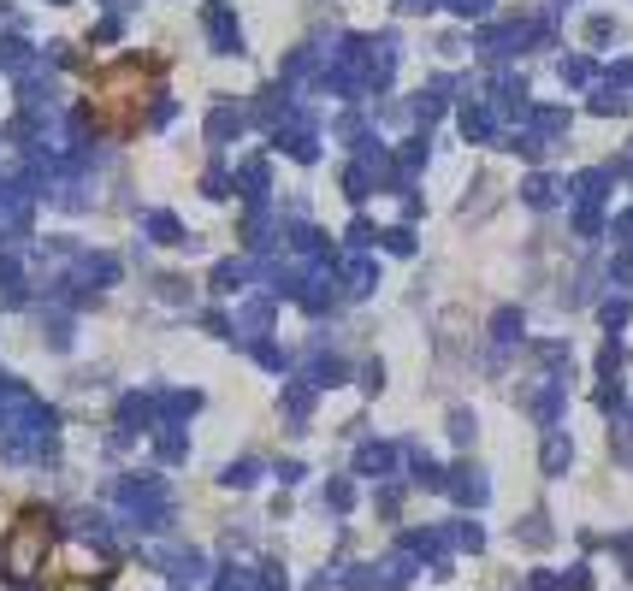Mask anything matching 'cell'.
<instances>
[{"label":"cell","mask_w":633,"mask_h":591,"mask_svg":"<svg viewBox=\"0 0 633 591\" xmlns=\"http://www.w3.org/2000/svg\"><path fill=\"white\" fill-rule=\"evenodd\" d=\"M160 83H166V66L154 54L113 59V66L90 71V83H83V119L101 136H136L148 107H154V95H160Z\"/></svg>","instance_id":"1"},{"label":"cell","mask_w":633,"mask_h":591,"mask_svg":"<svg viewBox=\"0 0 633 591\" xmlns=\"http://www.w3.org/2000/svg\"><path fill=\"white\" fill-rule=\"evenodd\" d=\"M54 550V514L47 509H24L12 521L6 544H0V574L6 580H36V562Z\"/></svg>","instance_id":"2"}]
</instances>
